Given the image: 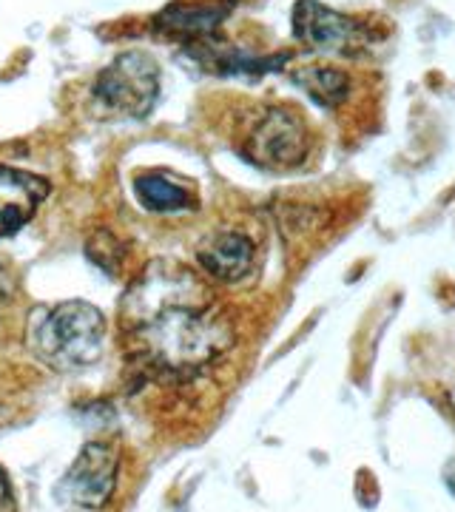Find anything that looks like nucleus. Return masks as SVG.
Instances as JSON below:
<instances>
[{"label":"nucleus","mask_w":455,"mask_h":512,"mask_svg":"<svg viewBox=\"0 0 455 512\" xmlns=\"http://www.w3.org/2000/svg\"><path fill=\"white\" fill-rule=\"evenodd\" d=\"M291 20L296 40L322 55H356L370 40L362 20L333 12L319 0H299Z\"/></svg>","instance_id":"obj_5"},{"label":"nucleus","mask_w":455,"mask_h":512,"mask_svg":"<svg viewBox=\"0 0 455 512\" xmlns=\"http://www.w3.org/2000/svg\"><path fill=\"white\" fill-rule=\"evenodd\" d=\"M26 342L46 367L57 373H77L103 356L106 316L80 299L37 308L29 319Z\"/></svg>","instance_id":"obj_2"},{"label":"nucleus","mask_w":455,"mask_h":512,"mask_svg":"<svg viewBox=\"0 0 455 512\" xmlns=\"http://www.w3.org/2000/svg\"><path fill=\"white\" fill-rule=\"evenodd\" d=\"M117 470H120V461H117L114 447L103 444V441H89L77 453L66 478L60 481V495L74 507L100 510V507L109 504L111 495H114Z\"/></svg>","instance_id":"obj_6"},{"label":"nucleus","mask_w":455,"mask_h":512,"mask_svg":"<svg viewBox=\"0 0 455 512\" xmlns=\"http://www.w3.org/2000/svg\"><path fill=\"white\" fill-rule=\"evenodd\" d=\"M293 83L308 94L310 100L322 109H336L342 106L350 94V77L333 66H310L293 72Z\"/></svg>","instance_id":"obj_12"},{"label":"nucleus","mask_w":455,"mask_h":512,"mask_svg":"<svg viewBox=\"0 0 455 512\" xmlns=\"http://www.w3.org/2000/svg\"><path fill=\"white\" fill-rule=\"evenodd\" d=\"M86 254L97 268H103L109 276H120V271H123V254L126 251L111 231H94L86 242Z\"/></svg>","instance_id":"obj_13"},{"label":"nucleus","mask_w":455,"mask_h":512,"mask_svg":"<svg viewBox=\"0 0 455 512\" xmlns=\"http://www.w3.org/2000/svg\"><path fill=\"white\" fill-rule=\"evenodd\" d=\"M237 0H211V3H171L154 18V32L182 46L217 37L222 20L234 12Z\"/></svg>","instance_id":"obj_7"},{"label":"nucleus","mask_w":455,"mask_h":512,"mask_svg":"<svg viewBox=\"0 0 455 512\" xmlns=\"http://www.w3.org/2000/svg\"><path fill=\"white\" fill-rule=\"evenodd\" d=\"M310 151L308 128L296 111L271 106L245 137L242 154L259 168H296Z\"/></svg>","instance_id":"obj_4"},{"label":"nucleus","mask_w":455,"mask_h":512,"mask_svg":"<svg viewBox=\"0 0 455 512\" xmlns=\"http://www.w3.org/2000/svg\"><path fill=\"white\" fill-rule=\"evenodd\" d=\"M134 194L151 214H180L194 208V194L185 185L174 183L163 171H143L134 177Z\"/></svg>","instance_id":"obj_11"},{"label":"nucleus","mask_w":455,"mask_h":512,"mask_svg":"<svg viewBox=\"0 0 455 512\" xmlns=\"http://www.w3.org/2000/svg\"><path fill=\"white\" fill-rule=\"evenodd\" d=\"M9 504H12V487H9V478L3 473V467H0V510Z\"/></svg>","instance_id":"obj_14"},{"label":"nucleus","mask_w":455,"mask_h":512,"mask_svg":"<svg viewBox=\"0 0 455 512\" xmlns=\"http://www.w3.org/2000/svg\"><path fill=\"white\" fill-rule=\"evenodd\" d=\"M160 94V66L146 52H123L114 57L94 83V97L114 114L143 120Z\"/></svg>","instance_id":"obj_3"},{"label":"nucleus","mask_w":455,"mask_h":512,"mask_svg":"<svg viewBox=\"0 0 455 512\" xmlns=\"http://www.w3.org/2000/svg\"><path fill=\"white\" fill-rule=\"evenodd\" d=\"M120 319L131 359L168 382L194 379L237 342L231 316L205 279L171 259L148 262L128 285Z\"/></svg>","instance_id":"obj_1"},{"label":"nucleus","mask_w":455,"mask_h":512,"mask_svg":"<svg viewBox=\"0 0 455 512\" xmlns=\"http://www.w3.org/2000/svg\"><path fill=\"white\" fill-rule=\"evenodd\" d=\"M185 55L191 57L202 72L217 74V77H262V74L279 72L291 60L288 52H279V55L271 57L251 55V52H242L237 46L222 43L217 37L185 46Z\"/></svg>","instance_id":"obj_8"},{"label":"nucleus","mask_w":455,"mask_h":512,"mask_svg":"<svg viewBox=\"0 0 455 512\" xmlns=\"http://www.w3.org/2000/svg\"><path fill=\"white\" fill-rule=\"evenodd\" d=\"M256 248L251 237L239 231H217L197 245V262L205 274L222 285H237L251 274Z\"/></svg>","instance_id":"obj_9"},{"label":"nucleus","mask_w":455,"mask_h":512,"mask_svg":"<svg viewBox=\"0 0 455 512\" xmlns=\"http://www.w3.org/2000/svg\"><path fill=\"white\" fill-rule=\"evenodd\" d=\"M49 197V183L37 174L0 165V237L18 234Z\"/></svg>","instance_id":"obj_10"}]
</instances>
